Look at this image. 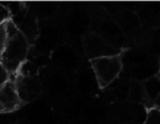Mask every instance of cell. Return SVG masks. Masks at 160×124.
I'll return each instance as SVG.
<instances>
[{"mask_svg":"<svg viewBox=\"0 0 160 124\" xmlns=\"http://www.w3.org/2000/svg\"><path fill=\"white\" fill-rule=\"evenodd\" d=\"M9 79H10V74L3 67V65L0 63V87L2 86V85H5Z\"/></svg>","mask_w":160,"mask_h":124,"instance_id":"8fae6325","label":"cell"},{"mask_svg":"<svg viewBox=\"0 0 160 124\" xmlns=\"http://www.w3.org/2000/svg\"><path fill=\"white\" fill-rule=\"evenodd\" d=\"M24 104L17 91L14 76H10V79L0 87V113L13 112L21 109Z\"/></svg>","mask_w":160,"mask_h":124,"instance_id":"5b68a950","label":"cell"},{"mask_svg":"<svg viewBox=\"0 0 160 124\" xmlns=\"http://www.w3.org/2000/svg\"><path fill=\"white\" fill-rule=\"evenodd\" d=\"M142 124H160V111L155 108L146 110V120Z\"/></svg>","mask_w":160,"mask_h":124,"instance_id":"ba28073f","label":"cell"},{"mask_svg":"<svg viewBox=\"0 0 160 124\" xmlns=\"http://www.w3.org/2000/svg\"><path fill=\"white\" fill-rule=\"evenodd\" d=\"M14 84L19 97L24 103L35 100L42 92L38 67L30 60H25L14 75Z\"/></svg>","mask_w":160,"mask_h":124,"instance_id":"7a4b0ae2","label":"cell"},{"mask_svg":"<svg viewBox=\"0 0 160 124\" xmlns=\"http://www.w3.org/2000/svg\"><path fill=\"white\" fill-rule=\"evenodd\" d=\"M157 76H158V77H159V78H160V70H159V73H158V74H157Z\"/></svg>","mask_w":160,"mask_h":124,"instance_id":"4fadbf2b","label":"cell"},{"mask_svg":"<svg viewBox=\"0 0 160 124\" xmlns=\"http://www.w3.org/2000/svg\"><path fill=\"white\" fill-rule=\"evenodd\" d=\"M142 82H144L145 89H146V92L148 95L149 99L153 103L156 98L160 95V78L157 75H155Z\"/></svg>","mask_w":160,"mask_h":124,"instance_id":"52a82bcc","label":"cell"},{"mask_svg":"<svg viewBox=\"0 0 160 124\" xmlns=\"http://www.w3.org/2000/svg\"><path fill=\"white\" fill-rule=\"evenodd\" d=\"M100 89H104L120 76L123 68L122 55L101 57L90 60Z\"/></svg>","mask_w":160,"mask_h":124,"instance_id":"3957f363","label":"cell"},{"mask_svg":"<svg viewBox=\"0 0 160 124\" xmlns=\"http://www.w3.org/2000/svg\"><path fill=\"white\" fill-rule=\"evenodd\" d=\"M159 70H160V62H159Z\"/></svg>","mask_w":160,"mask_h":124,"instance_id":"5bb4252c","label":"cell"},{"mask_svg":"<svg viewBox=\"0 0 160 124\" xmlns=\"http://www.w3.org/2000/svg\"><path fill=\"white\" fill-rule=\"evenodd\" d=\"M153 108L157 109L158 111H160V95L158 96L155 101H153Z\"/></svg>","mask_w":160,"mask_h":124,"instance_id":"7c38bea8","label":"cell"},{"mask_svg":"<svg viewBox=\"0 0 160 124\" xmlns=\"http://www.w3.org/2000/svg\"><path fill=\"white\" fill-rule=\"evenodd\" d=\"M10 19H11V16H10L9 9L0 3V25L3 24L5 22H7Z\"/></svg>","mask_w":160,"mask_h":124,"instance_id":"30bf717a","label":"cell"},{"mask_svg":"<svg viewBox=\"0 0 160 124\" xmlns=\"http://www.w3.org/2000/svg\"><path fill=\"white\" fill-rule=\"evenodd\" d=\"M7 22L0 25V57L2 55L3 49H5L6 41H7Z\"/></svg>","mask_w":160,"mask_h":124,"instance_id":"9c48e42d","label":"cell"},{"mask_svg":"<svg viewBox=\"0 0 160 124\" xmlns=\"http://www.w3.org/2000/svg\"><path fill=\"white\" fill-rule=\"evenodd\" d=\"M127 100L129 102L142 104L146 110L153 108V103L151 102V100L149 99L148 95H147L144 82L139 81V80H131Z\"/></svg>","mask_w":160,"mask_h":124,"instance_id":"8992f818","label":"cell"},{"mask_svg":"<svg viewBox=\"0 0 160 124\" xmlns=\"http://www.w3.org/2000/svg\"><path fill=\"white\" fill-rule=\"evenodd\" d=\"M82 43L86 55L90 60L101 57L122 55V53L124 52L123 49H118L113 46L104 38L93 32L86 34L82 39Z\"/></svg>","mask_w":160,"mask_h":124,"instance_id":"277c9868","label":"cell"},{"mask_svg":"<svg viewBox=\"0 0 160 124\" xmlns=\"http://www.w3.org/2000/svg\"><path fill=\"white\" fill-rule=\"evenodd\" d=\"M7 41L5 49L0 57V63L3 65L10 76H14L19 67L27 60L30 51V42L28 38L18 29L12 19L7 21Z\"/></svg>","mask_w":160,"mask_h":124,"instance_id":"6da1fadb","label":"cell"}]
</instances>
